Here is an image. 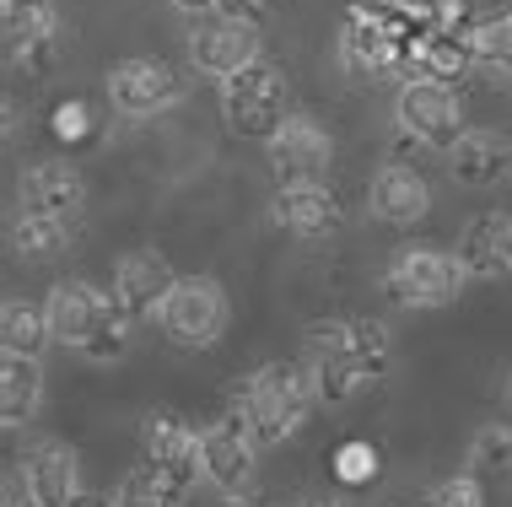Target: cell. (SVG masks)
<instances>
[{
	"mask_svg": "<svg viewBox=\"0 0 512 507\" xmlns=\"http://www.w3.org/2000/svg\"><path fill=\"white\" fill-rule=\"evenodd\" d=\"M221 119H227V130L243 135V141H270V135L292 119L281 71H275L270 60H254L248 71L227 76L221 81Z\"/></svg>",
	"mask_w": 512,
	"mask_h": 507,
	"instance_id": "obj_6",
	"label": "cell"
},
{
	"mask_svg": "<svg viewBox=\"0 0 512 507\" xmlns=\"http://www.w3.org/2000/svg\"><path fill=\"white\" fill-rule=\"evenodd\" d=\"M6 507H38L33 497H27V491L17 486V481H11V491H6Z\"/></svg>",
	"mask_w": 512,
	"mask_h": 507,
	"instance_id": "obj_36",
	"label": "cell"
},
{
	"mask_svg": "<svg viewBox=\"0 0 512 507\" xmlns=\"http://www.w3.org/2000/svg\"><path fill=\"white\" fill-rule=\"evenodd\" d=\"M184 92H189L184 71L157 60V54H130V60H119L108 71V103L124 119H157V114L184 103Z\"/></svg>",
	"mask_w": 512,
	"mask_h": 507,
	"instance_id": "obj_9",
	"label": "cell"
},
{
	"mask_svg": "<svg viewBox=\"0 0 512 507\" xmlns=\"http://www.w3.org/2000/svg\"><path fill=\"white\" fill-rule=\"evenodd\" d=\"M216 507H270V502H259V497H248V491H238V497H221Z\"/></svg>",
	"mask_w": 512,
	"mask_h": 507,
	"instance_id": "obj_35",
	"label": "cell"
},
{
	"mask_svg": "<svg viewBox=\"0 0 512 507\" xmlns=\"http://www.w3.org/2000/svg\"><path fill=\"white\" fill-rule=\"evenodd\" d=\"M469 270L459 265V254L437 249V243H410V249H394V259L383 265V297L399 308L432 313L459 303Z\"/></svg>",
	"mask_w": 512,
	"mask_h": 507,
	"instance_id": "obj_4",
	"label": "cell"
},
{
	"mask_svg": "<svg viewBox=\"0 0 512 507\" xmlns=\"http://www.w3.org/2000/svg\"><path fill=\"white\" fill-rule=\"evenodd\" d=\"M232 405L243 410V421L259 437V448H275L308 427V416L324 400H318V383L308 373V362H286L281 356V362H265L259 373H248L232 389Z\"/></svg>",
	"mask_w": 512,
	"mask_h": 507,
	"instance_id": "obj_2",
	"label": "cell"
},
{
	"mask_svg": "<svg viewBox=\"0 0 512 507\" xmlns=\"http://www.w3.org/2000/svg\"><path fill=\"white\" fill-rule=\"evenodd\" d=\"M11 65L27 76H49L60 65V11L49 0H0Z\"/></svg>",
	"mask_w": 512,
	"mask_h": 507,
	"instance_id": "obj_12",
	"label": "cell"
},
{
	"mask_svg": "<svg viewBox=\"0 0 512 507\" xmlns=\"http://www.w3.org/2000/svg\"><path fill=\"white\" fill-rule=\"evenodd\" d=\"M507 410H512V373H507Z\"/></svg>",
	"mask_w": 512,
	"mask_h": 507,
	"instance_id": "obj_38",
	"label": "cell"
},
{
	"mask_svg": "<svg viewBox=\"0 0 512 507\" xmlns=\"http://www.w3.org/2000/svg\"><path fill=\"white\" fill-rule=\"evenodd\" d=\"M367 211L383 227H415L432 216V184L410 168V162H383L367 184Z\"/></svg>",
	"mask_w": 512,
	"mask_h": 507,
	"instance_id": "obj_17",
	"label": "cell"
},
{
	"mask_svg": "<svg viewBox=\"0 0 512 507\" xmlns=\"http://www.w3.org/2000/svg\"><path fill=\"white\" fill-rule=\"evenodd\" d=\"M22 211L38 216H60V222H76L87 211V178H81L71 162H33L22 173Z\"/></svg>",
	"mask_w": 512,
	"mask_h": 507,
	"instance_id": "obj_19",
	"label": "cell"
},
{
	"mask_svg": "<svg viewBox=\"0 0 512 507\" xmlns=\"http://www.w3.org/2000/svg\"><path fill=\"white\" fill-rule=\"evenodd\" d=\"M469 470L475 475H512V427H480L475 448H469Z\"/></svg>",
	"mask_w": 512,
	"mask_h": 507,
	"instance_id": "obj_28",
	"label": "cell"
},
{
	"mask_svg": "<svg viewBox=\"0 0 512 507\" xmlns=\"http://www.w3.org/2000/svg\"><path fill=\"white\" fill-rule=\"evenodd\" d=\"M114 497H119V507H184V502H178V497H173L168 486L157 481V475L146 470V464H135V470L124 475Z\"/></svg>",
	"mask_w": 512,
	"mask_h": 507,
	"instance_id": "obj_29",
	"label": "cell"
},
{
	"mask_svg": "<svg viewBox=\"0 0 512 507\" xmlns=\"http://www.w3.org/2000/svg\"><path fill=\"white\" fill-rule=\"evenodd\" d=\"M49 324H54V346H71L87 362H119L130 351V313L119 308L114 292L92 281H54L49 286Z\"/></svg>",
	"mask_w": 512,
	"mask_h": 507,
	"instance_id": "obj_3",
	"label": "cell"
},
{
	"mask_svg": "<svg viewBox=\"0 0 512 507\" xmlns=\"http://www.w3.org/2000/svg\"><path fill=\"white\" fill-rule=\"evenodd\" d=\"M254 60H265V38L248 22H227V17H195L189 22V65L211 81H227L248 71Z\"/></svg>",
	"mask_w": 512,
	"mask_h": 507,
	"instance_id": "obj_13",
	"label": "cell"
},
{
	"mask_svg": "<svg viewBox=\"0 0 512 507\" xmlns=\"http://www.w3.org/2000/svg\"><path fill=\"white\" fill-rule=\"evenodd\" d=\"M141 464L173 491L178 502L195 497L205 481V454H200V427H189L173 410H151L141 421Z\"/></svg>",
	"mask_w": 512,
	"mask_h": 507,
	"instance_id": "obj_5",
	"label": "cell"
},
{
	"mask_svg": "<svg viewBox=\"0 0 512 507\" xmlns=\"http://www.w3.org/2000/svg\"><path fill=\"white\" fill-rule=\"evenodd\" d=\"M265 157L281 184H324L329 162H335V141H329V130L313 114H292L265 141Z\"/></svg>",
	"mask_w": 512,
	"mask_h": 507,
	"instance_id": "obj_14",
	"label": "cell"
},
{
	"mask_svg": "<svg viewBox=\"0 0 512 507\" xmlns=\"http://www.w3.org/2000/svg\"><path fill=\"white\" fill-rule=\"evenodd\" d=\"M162 335L184 351H205L216 346L221 330H227V292L211 276H178V286L168 292V303L157 313Z\"/></svg>",
	"mask_w": 512,
	"mask_h": 507,
	"instance_id": "obj_10",
	"label": "cell"
},
{
	"mask_svg": "<svg viewBox=\"0 0 512 507\" xmlns=\"http://www.w3.org/2000/svg\"><path fill=\"white\" fill-rule=\"evenodd\" d=\"M302 507H345V502H302Z\"/></svg>",
	"mask_w": 512,
	"mask_h": 507,
	"instance_id": "obj_37",
	"label": "cell"
},
{
	"mask_svg": "<svg viewBox=\"0 0 512 507\" xmlns=\"http://www.w3.org/2000/svg\"><path fill=\"white\" fill-rule=\"evenodd\" d=\"M410 44L415 33H405L399 22L378 17L367 6H351V17L340 27V65L356 81H383L394 71H410Z\"/></svg>",
	"mask_w": 512,
	"mask_h": 507,
	"instance_id": "obj_8",
	"label": "cell"
},
{
	"mask_svg": "<svg viewBox=\"0 0 512 507\" xmlns=\"http://www.w3.org/2000/svg\"><path fill=\"white\" fill-rule=\"evenodd\" d=\"M11 481H17L38 507H71L81 497V464L71 454V443L44 437V443H33L17 459V475H11Z\"/></svg>",
	"mask_w": 512,
	"mask_h": 507,
	"instance_id": "obj_16",
	"label": "cell"
},
{
	"mask_svg": "<svg viewBox=\"0 0 512 507\" xmlns=\"http://www.w3.org/2000/svg\"><path fill=\"white\" fill-rule=\"evenodd\" d=\"M469 49L486 71H512V11H491V17L469 22Z\"/></svg>",
	"mask_w": 512,
	"mask_h": 507,
	"instance_id": "obj_26",
	"label": "cell"
},
{
	"mask_svg": "<svg viewBox=\"0 0 512 507\" xmlns=\"http://www.w3.org/2000/svg\"><path fill=\"white\" fill-rule=\"evenodd\" d=\"M49 130H54V141H65V146L87 141V135H92V114H87V103H81V98H71V103H54Z\"/></svg>",
	"mask_w": 512,
	"mask_h": 507,
	"instance_id": "obj_31",
	"label": "cell"
},
{
	"mask_svg": "<svg viewBox=\"0 0 512 507\" xmlns=\"http://www.w3.org/2000/svg\"><path fill=\"white\" fill-rule=\"evenodd\" d=\"M44 405V362L38 356H0V421L27 427Z\"/></svg>",
	"mask_w": 512,
	"mask_h": 507,
	"instance_id": "obj_23",
	"label": "cell"
},
{
	"mask_svg": "<svg viewBox=\"0 0 512 507\" xmlns=\"http://www.w3.org/2000/svg\"><path fill=\"white\" fill-rule=\"evenodd\" d=\"M421 507H486V486H480L475 470L448 475V481H437L432 491H426Z\"/></svg>",
	"mask_w": 512,
	"mask_h": 507,
	"instance_id": "obj_30",
	"label": "cell"
},
{
	"mask_svg": "<svg viewBox=\"0 0 512 507\" xmlns=\"http://www.w3.org/2000/svg\"><path fill=\"white\" fill-rule=\"evenodd\" d=\"M448 173L464 189H496L512 178V141L502 130H464L448 152Z\"/></svg>",
	"mask_w": 512,
	"mask_h": 507,
	"instance_id": "obj_21",
	"label": "cell"
},
{
	"mask_svg": "<svg viewBox=\"0 0 512 507\" xmlns=\"http://www.w3.org/2000/svg\"><path fill=\"white\" fill-rule=\"evenodd\" d=\"M54 346V324H49V308L27 303V297H6L0 308V351L6 356H38Z\"/></svg>",
	"mask_w": 512,
	"mask_h": 507,
	"instance_id": "obj_24",
	"label": "cell"
},
{
	"mask_svg": "<svg viewBox=\"0 0 512 507\" xmlns=\"http://www.w3.org/2000/svg\"><path fill=\"white\" fill-rule=\"evenodd\" d=\"M394 125H399V141L453 152L464 135V103H459V92L432 76H405V87L394 98Z\"/></svg>",
	"mask_w": 512,
	"mask_h": 507,
	"instance_id": "obj_7",
	"label": "cell"
},
{
	"mask_svg": "<svg viewBox=\"0 0 512 507\" xmlns=\"http://www.w3.org/2000/svg\"><path fill=\"white\" fill-rule=\"evenodd\" d=\"M265 6H270V0H216V17L259 27V22H265Z\"/></svg>",
	"mask_w": 512,
	"mask_h": 507,
	"instance_id": "obj_32",
	"label": "cell"
},
{
	"mask_svg": "<svg viewBox=\"0 0 512 507\" xmlns=\"http://www.w3.org/2000/svg\"><path fill=\"white\" fill-rule=\"evenodd\" d=\"M200 454H205V481H211L221 497H238V491L254 486V470H259V454H265V448L248 432L243 410L227 400V410L200 427Z\"/></svg>",
	"mask_w": 512,
	"mask_h": 507,
	"instance_id": "obj_11",
	"label": "cell"
},
{
	"mask_svg": "<svg viewBox=\"0 0 512 507\" xmlns=\"http://www.w3.org/2000/svg\"><path fill=\"white\" fill-rule=\"evenodd\" d=\"M71 232H76V222L22 211L17 222H11V254H17V259H33V265H44V259H60V254H65Z\"/></svg>",
	"mask_w": 512,
	"mask_h": 507,
	"instance_id": "obj_25",
	"label": "cell"
},
{
	"mask_svg": "<svg viewBox=\"0 0 512 507\" xmlns=\"http://www.w3.org/2000/svg\"><path fill=\"white\" fill-rule=\"evenodd\" d=\"M71 507H119V497H103V491H81Z\"/></svg>",
	"mask_w": 512,
	"mask_h": 507,
	"instance_id": "obj_34",
	"label": "cell"
},
{
	"mask_svg": "<svg viewBox=\"0 0 512 507\" xmlns=\"http://www.w3.org/2000/svg\"><path fill=\"white\" fill-rule=\"evenodd\" d=\"M173 6L184 11L189 22H195V17H216V0H173Z\"/></svg>",
	"mask_w": 512,
	"mask_h": 507,
	"instance_id": "obj_33",
	"label": "cell"
},
{
	"mask_svg": "<svg viewBox=\"0 0 512 507\" xmlns=\"http://www.w3.org/2000/svg\"><path fill=\"white\" fill-rule=\"evenodd\" d=\"M270 216L281 232H292L302 243H318V238H335L345 211L329 184H281L270 200Z\"/></svg>",
	"mask_w": 512,
	"mask_h": 507,
	"instance_id": "obj_18",
	"label": "cell"
},
{
	"mask_svg": "<svg viewBox=\"0 0 512 507\" xmlns=\"http://www.w3.org/2000/svg\"><path fill=\"white\" fill-rule=\"evenodd\" d=\"M459 265L469 281H502L512 276V216L507 211H480L475 222L459 232Z\"/></svg>",
	"mask_w": 512,
	"mask_h": 507,
	"instance_id": "obj_20",
	"label": "cell"
},
{
	"mask_svg": "<svg viewBox=\"0 0 512 507\" xmlns=\"http://www.w3.org/2000/svg\"><path fill=\"white\" fill-rule=\"evenodd\" d=\"M308 373L318 383V400L324 405H351L362 389L389 378L394 367V335L383 319H318L308 324Z\"/></svg>",
	"mask_w": 512,
	"mask_h": 507,
	"instance_id": "obj_1",
	"label": "cell"
},
{
	"mask_svg": "<svg viewBox=\"0 0 512 507\" xmlns=\"http://www.w3.org/2000/svg\"><path fill=\"white\" fill-rule=\"evenodd\" d=\"M475 49H469V27H432L410 44V76H432L442 87L464 81L475 71Z\"/></svg>",
	"mask_w": 512,
	"mask_h": 507,
	"instance_id": "obj_22",
	"label": "cell"
},
{
	"mask_svg": "<svg viewBox=\"0 0 512 507\" xmlns=\"http://www.w3.org/2000/svg\"><path fill=\"white\" fill-rule=\"evenodd\" d=\"M173 286H178V270L168 265V254L130 249L114 265V286H108V292L119 297V308L130 313V324H146V319H157V313H162V303H168Z\"/></svg>",
	"mask_w": 512,
	"mask_h": 507,
	"instance_id": "obj_15",
	"label": "cell"
},
{
	"mask_svg": "<svg viewBox=\"0 0 512 507\" xmlns=\"http://www.w3.org/2000/svg\"><path fill=\"white\" fill-rule=\"evenodd\" d=\"M329 470H335L345 486H372V481H378V470H383V454L367 443V437H351V443H340V448H335Z\"/></svg>",
	"mask_w": 512,
	"mask_h": 507,
	"instance_id": "obj_27",
	"label": "cell"
}]
</instances>
